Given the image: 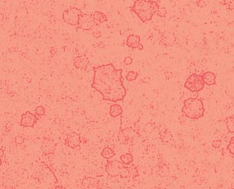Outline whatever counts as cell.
Returning <instances> with one entry per match:
<instances>
[{
    "instance_id": "obj_5",
    "label": "cell",
    "mask_w": 234,
    "mask_h": 189,
    "mask_svg": "<svg viewBox=\"0 0 234 189\" xmlns=\"http://www.w3.org/2000/svg\"><path fill=\"white\" fill-rule=\"evenodd\" d=\"M205 83L201 75L192 74L185 80L184 87L192 92H199L204 87Z\"/></svg>"
},
{
    "instance_id": "obj_22",
    "label": "cell",
    "mask_w": 234,
    "mask_h": 189,
    "mask_svg": "<svg viewBox=\"0 0 234 189\" xmlns=\"http://www.w3.org/2000/svg\"><path fill=\"white\" fill-rule=\"evenodd\" d=\"M156 14L160 17H165L167 14V9L165 7L159 8Z\"/></svg>"
},
{
    "instance_id": "obj_32",
    "label": "cell",
    "mask_w": 234,
    "mask_h": 189,
    "mask_svg": "<svg viewBox=\"0 0 234 189\" xmlns=\"http://www.w3.org/2000/svg\"><path fill=\"white\" fill-rule=\"evenodd\" d=\"M138 48L139 50H142V49H143V45H142V44H140L139 45V46H138Z\"/></svg>"
},
{
    "instance_id": "obj_10",
    "label": "cell",
    "mask_w": 234,
    "mask_h": 189,
    "mask_svg": "<svg viewBox=\"0 0 234 189\" xmlns=\"http://www.w3.org/2000/svg\"><path fill=\"white\" fill-rule=\"evenodd\" d=\"M89 63L88 58L84 55L77 56L74 60L73 65L76 69L85 70Z\"/></svg>"
},
{
    "instance_id": "obj_27",
    "label": "cell",
    "mask_w": 234,
    "mask_h": 189,
    "mask_svg": "<svg viewBox=\"0 0 234 189\" xmlns=\"http://www.w3.org/2000/svg\"><path fill=\"white\" fill-rule=\"evenodd\" d=\"M92 35L95 38V39H98L99 37H100L101 36V32L98 30H96L95 31H94L93 33H92Z\"/></svg>"
},
{
    "instance_id": "obj_33",
    "label": "cell",
    "mask_w": 234,
    "mask_h": 189,
    "mask_svg": "<svg viewBox=\"0 0 234 189\" xmlns=\"http://www.w3.org/2000/svg\"><path fill=\"white\" fill-rule=\"evenodd\" d=\"M55 189H63V187L61 185H57L55 187Z\"/></svg>"
},
{
    "instance_id": "obj_26",
    "label": "cell",
    "mask_w": 234,
    "mask_h": 189,
    "mask_svg": "<svg viewBox=\"0 0 234 189\" xmlns=\"http://www.w3.org/2000/svg\"><path fill=\"white\" fill-rule=\"evenodd\" d=\"M221 144V141L220 140H216L213 141L212 142V145L214 148H219Z\"/></svg>"
},
{
    "instance_id": "obj_23",
    "label": "cell",
    "mask_w": 234,
    "mask_h": 189,
    "mask_svg": "<svg viewBox=\"0 0 234 189\" xmlns=\"http://www.w3.org/2000/svg\"><path fill=\"white\" fill-rule=\"evenodd\" d=\"M234 137L233 136L232 137V140H231V141L230 142V143H229V144L228 145V146H227V148L229 150V151H230V152L232 154V155H233L234 154V149H233V147H234Z\"/></svg>"
},
{
    "instance_id": "obj_4",
    "label": "cell",
    "mask_w": 234,
    "mask_h": 189,
    "mask_svg": "<svg viewBox=\"0 0 234 189\" xmlns=\"http://www.w3.org/2000/svg\"><path fill=\"white\" fill-rule=\"evenodd\" d=\"M106 171L111 177L119 176L127 178L129 175V169L121 161L117 160H107L106 165Z\"/></svg>"
},
{
    "instance_id": "obj_8",
    "label": "cell",
    "mask_w": 234,
    "mask_h": 189,
    "mask_svg": "<svg viewBox=\"0 0 234 189\" xmlns=\"http://www.w3.org/2000/svg\"><path fill=\"white\" fill-rule=\"evenodd\" d=\"M39 120V117L36 114H33L29 111H26L21 115L20 125L24 127L33 128Z\"/></svg>"
},
{
    "instance_id": "obj_18",
    "label": "cell",
    "mask_w": 234,
    "mask_h": 189,
    "mask_svg": "<svg viewBox=\"0 0 234 189\" xmlns=\"http://www.w3.org/2000/svg\"><path fill=\"white\" fill-rule=\"evenodd\" d=\"M101 155L103 158L109 160V159L112 158L115 155V153H114V151L112 148H111L108 147H106L103 148V151L101 153Z\"/></svg>"
},
{
    "instance_id": "obj_9",
    "label": "cell",
    "mask_w": 234,
    "mask_h": 189,
    "mask_svg": "<svg viewBox=\"0 0 234 189\" xmlns=\"http://www.w3.org/2000/svg\"><path fill=\"white\" fill-rule=\"evenodd\" d=\"M65 143L68 147L72 148H76V147H79L81 143L80 134L75 132L70 133L67 136V137L65 140Z\"/></svg>"
},
{
    "instance_id": "obj_12",
    "label": "cell",
    "mask_w": 234,
    "mask_h": 189,
    "mask_svg": "<svg viewBox=\"0 0 234 189\" xmlns=\"http://www.w3.org/2000/svg\"><path fill=\"white\" fill-rule=\"evenodd\" d=\"M140 37L136 34H130L127 39L126 45L132 48H138L140 44Z\"/></svg>"
},
{
    "instance_id": "obj_2",
    "label": "cell",
    "mask_w": 234,
    "mask_h": 189,
    "mask_svg": "<svg viewBox=\"0 0 234 189\" xmlns=\"http://www.w3.org/2000/svg\"><path fill=\"white\" fill-rule=\"evenodd\" d=\"M159 4L157 1L152 0H136L131 10L135 13L142 23L152 20L159 9Z\"/></svg>"
},
{
    "instance_id": "obj_21",
    "label": "cell",
    "mask_w": 234,
    "mask_h": 189,
    "mask_svg": "<svg viewBox=\"0 0 234 189\" xmlns=\"http://www.w3.org/2000/svg\"><path fill=\"white\" fill-rule=\"evenodd\" d=\"M35 113L36 115L38 116H43L45 113V108L42 106H37L35 109Z\"/></svg>"
},
{
    "instance_id": "obj_15",
    "label": "cell",
    "mask_w": 234,
    "mask_h": 189,
    "mask_svg": "<svg viewBox=\"0 0 234 189\" xmlns=\"http://www.w3.org/2000/svg\"><path fill=\"white\" fill-rule=\"evenodd\" d=\"M122 113H123V109L120 105L117 104H114L110 106L109 114L113 118L117 117L122 115Z\"/></svg>"
},
{
    "instance_id": "obj_25",
    "label": "cell",
    "mask_w": 234,
    "mask_h": 189,
    "mask_svg": "<svg viewBox=\"0 0 234 189\" xmlns=\"http://www.w3.org/2000/svg\"><path fill=\"white\" fill-rule=\"evenodd\" d=\"M123 63L125 64L126 65H130L131 64H132L133 63V59L131 56H126L124 60H123Z\"/></svg>"
},
{
    "instance_id": "obj_30",
    "label": "cell",
    "mask_w": 234,
    "mask_h": 189,
    "mask_svg": "<svg viewBox=\"0 0 234 189\" xmlns=\"http://www.w3.org/2000/svg\"><path fill=\"white\" fill-rule=\"evenodd\" d=\"M165 74L166 79H170L172 77V75H173L172 72H170V71H166V72H165Z\"/></svg>"
},
{
    "instance_id": "obj_36",
    "label": "cell",
    "mask_w": 234,
    "mask_h": 189,
    "mask_svg": "<svg viewBox=\"0 0 234 189\" xmlns=\"http://www.w3.org/2000/svg\"><path fill=\"white\" fill-rule=\"evenodd\" d=\"M6 189H7V188H6Z\"/></svg>"
},
{
    "instance_id": "obj_7",
    "label": "cell",
    "mask_w": 234,
    "mask_h": 189,
    "mask_svg": "<svg viewBox=\"0 0 234 189\" xmlns=\"http://www.w3.org/2000/svg\"><path fill=\"white\" fill-rule=\"evenodd\" d=\"M81 14L82 12L80 9L73 7L63 12V20L65 23L70 25L77 26Z\"/></svg>"
},
{
    "instance_id": "obj_16",
    "label": "cell",
    "mask_w": 234,
    "mask_h": 189,
    "mask_svg": "<svg viewBox=\"0 0 234 189\" xmlns=\"http://www.w3.org/2000/svg\"><path fill=\"white\" fill-rule=\"evenodd\" d=\"M91 14H92V17H93V18L97 22H98L99 24L103 23L107 21V18L106 15L103 12H101L99 11H95V12H92Z\"/></svg>"
},
{
    "instance_id": "obj_14",
    "label": "cell",
    "mask_w": 234,
    "mask_h": 189,
    "mask_svg": "<svg viewBox=\"0 0 234 189\" xmlns=\"http://www.w3.org/2000/svg\"><path fill=\"white\" fill-rule=\"evenodd\" d=\"M202 79L205 84L207 85H213L216 84V75L210 71L205 72L202 75Z\"/></svg>"
},
{
    "instance_id": "obj_13",
    "label": "cell",
    "mask_w": 234,
    "mask_h": 189,
    "mask_svg": "<svg viewBox=\"0 0 234 189\" xmlns=\"http://www.w3.org/2000/svg\"><path fill=\"white\" fill-rule=\"evenodd\" d=\"M175 39V36L173 33H164L161 36V42L166 46L173 45Z\"/></svg>"
},
{
    "instance_id": "obj_28",
    "label": "cell",
    "mask_w": 234,
    "mask_h": 189,
    "mask_svg": "<svg viewBox=\"0 0 234 189\" xmlns=\"http://www.w3.org/2000/svg\"><path fill=\"white\" fill-rule=\"evenodd\" d=\"M197 4L200 8L205 7L206 6V3L204 1H198L197 2Z\"/></svg>"
},
{
    "instance_id": "obj_11",
    "label": "cell",
    "mask_w": 234,
    "mask_h": 189,
    "mask_svg": "<svg viewBox=\"0 0 234 189\" xmlns=\"http://www.w3.org/2000/svg\"><path fill=\"white\" fill-rule=\"evenodd\" d=\"M82 185L84 189H99L97 180L90 177L83 179Z\"/></svg>"
},
{
    "instance_id": "obj_31",
    "label": "cell",
    "mask_w": 234,
    "mask_h": 189,
    "mask_svg": "<svg viewBox=\"0 0 234 189\" xmlns=\"http://www.w3.org/2000/svg\"><path fill=\"white\" fill-rule=\"evenodd\" d=\"M4 152L3 149L0 148V158L2 157V156H4Z\"/></svg>"
},
{
    "instance_id": "obj_19",
    "label": "cell",
    "mask_w": 234,
    "mask_h": 189,
    "mask_svg": "<svg viewBox=\"0 0 234 189\" xmlns=\"http://www.w3.org/2000/svg\"><path fill=\"white\" fill-rule=\"evenodd\" d=\"M226 125H227V128L228 130V131L230 133H233L234 132V117L232 115V117H229L227 118L226 120Z\"/></svg>"
},
{
    "instance_id": "obj_34",
    "label": "cell",
    "mask_w": 234,
    "mask_h": 189,
    "mask_svg": "<svg viewBox=\"0 0 234 189\" xmlns=\"http://www.w3.org/2000/svg\"><path fill=\"white\" fill-rule=\"evenodd\" d=\"M4 19V15L2 13H0V21Z\"/></svg>"
},
{
    "instance_id": "obj_1",
    "label": "cell",
    "mask_w": 234,
    "mask_h": 189,
    "mask_svg": "<svg viewBox=\"0 0 234 189\" xmlns=\"http://www.w3.org/2000/svg\"><path fill=\"white\" fill-rule=\"evenodd\" d=\"M94 75L92 87L103 96V100L122 101L126 96L122 69H116L112 63L93 67Z\"/></svg>"
},
{
    "instance_id": "obj_20",
    "label": "cell",
    "mask_w": 234,
    "mask_h": 189,
    "mask_svg": "<svg viewBox=\"0 0 234 189\" xmlns=\"http://www.w3.org/2000/svg\"><path fill=\"white\" fill-rule=\"evenodd\" d=\"M138 75V72L130 71L128 72V73L126 74L125 77L128 81H133V80H135L136 79Z\"/></svg>"
},
{
    "instance_id": "obj_29",
    "label": "cell",
    "mask_w": 234,
    "mask_h": 189,
    "mask_svg": "<svg viewBox=\"0 0 234 189\" xmlns=\"http://www.w3.org/2000/svg\"><path fill=\"white\" fill-rule=\"evenodd\" d=\"M150 78L149 77H145L144 78H143L142 79H141L140 80L141 82H142V83H147L150 82Z\"/></svg>"
},
{
    "instance_id": "obj_35",
    "label": "cell",
    "mask_w": 234,
    "mask_h": 189,
    "mask_svg": "<svg viewBox=\"0 0 234 189\" xmlns=\"http://www.w3.org/2000/svg\"><path fill=\"white\" fill-rule=\"evenodd\" d=\"M1 164H2V160H1V159L0 158V166H1Z\"/></svg>"
},
{
    "instance_id": "obj_17",
    "label": "cell",
    "mask_w": 234,
    "mask_h": 189,
    "mask_svg": "<svg viewBox=\"0 0 234 189\" xmlns=\"http://www.w3.org/2000/svg\"><path fill=\"white\" fill-rule=\"evenodd\" d=\"M121 162L125 165H130L133 161V155L130 153H127L120 156Z\"/></svg>"
},
{
    "instance_id": "obj_6",
    "label": "cell",
    "mask_w": 234,
    "mask_h": 189,
    "mask_svg": "<svg viewBox=\"0 0 234 189\" xmlns=\"http://www.w3.org/2000/svg\"><path fill=\"white\" fill-rule=\"evenodd\" d=\"M99 25L100 24L93 18L91 13L88 14L82 13L79 17L77 28L85 31H90Z\"/></svg>"
},
{
    "instance_id": "obj_24",
    "label": "cell",
    "mask_w": 234,
    "mask_h": 189,
    "mask_svg": "<svg viewBox=\"0 0 234 189\" xmlns=\"http://www.w3.org/2000/svg\"><path fill=\"white\" fill-rule=\"evenodd\" d=\"M25 142V137L21 136H17L15 137V142L17 144H22Z\"/></svg>"
},
{
    "instance_id": "obj_3",
    "label": "cell",
    "mask_w": 234,
    "mask_h": 189,
    "mask_svg": "<svg viewBox=\"0 0 234 189\" xmlns=\"http://www.w3.org/2000/svg\"><path fill=\"white\" fill-rule=\"evenodd\" d=\"M181 110L187 117L193 120L198 119L204 115L203 102L199 98H188L184 100Z\"/></svg>"
}]
</instances>
